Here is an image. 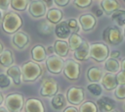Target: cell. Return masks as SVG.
Returning a JSON list of instances; mask_svg holds the SVG:
<instances>
[{
    "mask_svg": "<svg viewBox=\"0 0 125 112\" xmlns=\"http://www.w3.org/2000/svg\"><path fill=\"white\" fill-rule=\"evenodd\" d=\"M2 29L4 32L14 34L22 27V19L16 12H8L2 19Z\"/></svg>",
    "mask_w": 125,
    "mask_h": 112,
    "instance_id": "1",
    "label": "cell"
},
{
    "mask_svg": "<svg viewBox=\"0 0 125 112\" xmlns=\"http://www.w3.org/2000/svg\"><path fill=\"white\" fill-rule=\"evenodd\" d=\"M21 80L22 82L31 83L39 79L43 73L41 66L34 61H27L24 62L21 67Z\"/></svg>",
    "mask_w": 125,
    "mask_h": 112,
    "instance_id": "2",
    "label": "cell"
},
{
    "mask_svg": "<svg viewBox=\"0 0 125 112\" xmlns=\"http://www.w3.org/2000/svg\"><path fill=\"white\" fill-rule=\"evenodd\" d=\"M103 40L109 45H119L123 42V32L116 26L107 27L103 31Z\"/></svg>",
    "mask_w": 125,
    "mask_h": 112,
    "instance_id": "3",
    "label": "cell"
},
{
    "mask_svg": "<svg viewBox=\"0 0 125 112\" xmlns=\"http://www.w3.org/2000/svg\"><path fill=\"white\" fill-rule=\"evenodd\" d=\"M24 96L20 92H13L4 98L5 107L10 112H21L24 105Z\"/></svg>",
    "mask_w": 125,
    "mask_h": 112,
    "instance_id": "4",
    "label": "cell"
},
{
    "mask_svg": "<svg viewBox=\"0 0 125 112\" xmlns=\"http://www.w3.org/2000/svg\"><path fill=\"white\" fill-rule=\"evenodd\" d=\"M109 56V49L105 43L95 42L90 45V57L98 62H104Z\"/></svg>",
    "mask_w": 125,
    "mask_h": 112,
    "instance_id": "5",
    "label": "cell"
},
{
    "mask_svg": "<svg viewBox=\"0 0 125 112\" xmlns=\"http://www.w3.org/2000/svg\"><path fill=\"white\" fill-rule=\"evenodd\" d=\"M62 72L67 80L76 81L80 77V64L72 59H66L64 61Z\"/></svg>",
    "mask_w": 125,
    "mask_h": 112,
    "instance_id": "6",
    "label": "cell"
},
{
    "mask_svg": "<svg viewBox=\"0 0 125 112\" xmlns=\"http://www.w3.org/2000/svg\"><path fill=\"white\" fill-rule=\"evenodd\" d=\"M59 85L55 79L53 78H45L41 83L40 87V95L43 97H53L58 93Z\"/></svg>",
    "mask_w": 125,
    "mask_h": 112,
    "instance_id": "7",
    "label": "cell"
},
{
    "mask_svg": "<svg viewBox=\"0 0 125 112\" xmlns=\"http://www.w3.org/2000/svg\"><path fill=\"white\" fill-rule=\"evenodd\" d=\"M45 65H46L47 70L51 74L58 75V74L62 72L63 65H64V60L62 57H60L56 54H53V55H50L46 58Z\"/></svg>",
    "mask_w": 125,
    "mask_h": 112,
    "instance_id": "8",
    "label": "cell"
},
{
    "mask_svg": "<svg viewBox=\"0 0 125 112\" xmlns=\"http://www.w3.org/2000/svg\"><path fill=\"white\" fill-rule=\"evenodd\" d=\"M85 97L84 88L80 86H71L67 89L66 92V100L73 106L80 105Z\"/></svg>",
    "mask_w": 125,
    "mask_h": 112,
    "instance_id": "9",
    "label": "cell"
},
{
    "mask_svg": "<svg viewBox=\"0 0 125 112\" xmlns=\"http://www.w3.org/2000/svg\"><path fill=\"white\" fill-rule=\"evenodd\" d=\"M47 5L42 0H31L28 6V12L33 18H42L46 16L47 13Z\"/></svg>",
    "mask_w": 125,
    "mask_h": 112,
    "instance_id": "10",
    "label": "cell"
},
{
    "mask_svg": "<svg viewBox=\"0 0 125 112\" xmlns=\"http://www.w3.org/2000/svg\"><path fill=\"white\" fill-rule=\"evenodd\" d=\"M79 26L83 31H91L97 26V20L94 15L91 13L82 14L78 19Z\"/></svg>",
    "mask_w": 125,
    "mask_h": 112,
    "instance_id": "11",
    "label": "cell"
},
{
    "mask_svg": "<svg viewBox=\"0 0 125 112\" xmlns=\"http://www.w3.org/2000/svg\"><path fill=\"white\" fill-rule=\"evenodd\" d=\"M24 112H45V106L43 102L38 98H28L24 101Z\"/></svg>",
    "mask_w": 125,
    "mask_h": 112,
    "instance_id": "12",
    "label": "cell"
},
{
    "mask_svg": "<svg viewBox=\"0 0 125 112\" xmlns=\"http://www.w3.org/2000/svg\"><path fill=\"white\" fill-rule=\"evenodd\" d=\"M29 35L23 31H17L12 36V43L18 49H23L29 43Z\"/></svg>",
    "mask_w": 125,
    "mask_h": 112,
    "instance_id": "13",
    "label": "cell"
},
{
    "mask_svg": "<svg viewBox=\"0 0 125 112\" xmlns=\"http://www.w3.org/2000/svg\"><path fill=\"white\" fill-rule=\"evenodd\" d=\"M73 56L77 61H87L90 58V44L87 41L83 40L79 47L73 51Z\"/></svg>",
    "mask_w": 125,
    "mask_h": 112,
    "instance_id": "14",
    "label": "cell"
},
{
    "mask_svg": "<svg viewBox=\"0 0 125 112\" xmlns=\"http://www.w3.org/2000/svg\"><path fill=\"white\" fill-rule=\"evenodd\" d=\"M96 105L101 112H111L115 108V101L108 96H101L98 98Z\"/></svg>",
    "mask_w": 125,
    "mask_h": 112,
    "instance_id": "15",
    "label": "cell"
},
{
    "mask_svg": "<svg viewBox=\"0 0 125 112\" xmlns=\"http://www.w3.org/2000/svg\"><path fill=\"white\" fill-rule=\"evenodd\" d=\"M54 32L56 34V36L60 39H64V38H68L69 35L72 33L71 30L69 29L66 21H62L59 24H57L54 28Z\"/></svg>",
    "mask_w": 125,
    "mask_h": 112,
    "instance_id": "16",
    "label": "cell"
},
{
    "mask_svg": "<svg viewBox=\"0 0 125 112\" xmlns=\"http://www.w3.org/2000/svg\"><path fill=\"white\" fill-rule=\"evenodd\" d=\"M7 76L11 79V81L16 85H20L22 82L21 80V70L18 65H12L6 70Z\"/></svg>",
    "mask_w": 125,
    "mask_h": 112,
    "instance_id": "17",
    "label": "cell"
},
{
    "mask_svg": "<svg viewBox=\"0 0 125 112\" xmlns=\"http://www.w3.org/2000/svg\"><path fill=\"white\" fill-rule=\"evenodd\" d=\"M36 30L40 36L46 37L53 33L54 28H53V25L49 23L47 20H41L36 25Z\"/></svg>",
    "mask_w": 125,
    "mask_h": 112,
    "instance_id": "18",
    "label": "cell"
},
{
    "mask_svg": "<svg viewBox=\"0 0 125 112\" xmlns=\"http://www.w3.org/2000/svg\"><path fill=\"white\" fill-rule=\"evenodd\" d=\"M101 83H102V85L104 86V88H105V90H108V91L115 89V87L118 85L116 83L115 75L112 73L104 74L101 79Z\"/></svg>",
    "mask_w": 125,
    "mask_h": 112,
    "instance_id": "19",
    "label": "cell"
},
{
    "mask_svg": "<svg viewBox=\"0 0 125 112\" xmlns=\"http://www.w3.org/2000/svg\"><path fill=\"white\" fill-rule=\"evenodd\" d=\"M31 58H32V61L37 62V63L45 61L47 58V53H46L45 47L41 44L34 45L31 48Z\"/></svg>",
    "mask_w": 125,
    "mask_h": 112,
    "instance_id": "20",
    "label": "cell"
},
{
    "mask_svg": "<svg viewBox=\"0 0 125 112\" xmlns=\"http://www.w3.org/2000/svg\"><path fill=\"white\" fill-rule=\"evenodd\" d=\"M62 18H63V14L62 10L58 8H51L46 13V20L52 25L59 24L60 22L62 21Z\"/></svg>",
    "mask_w": 125,
    "mask_h": 112,
    "instance_id": "21",
    "label": "cell"
},
{
    "mask_svg": "<svg viewBox=\"0 0 125 112\" xmlns=\"http://www.w3.org/2000/svg\"><path fill=\"white\" fill-rule=\"evenodd\" d=\"M53 46H54V50H55L56 55H58V56H60L62 58L66 57L68 55L69 46H68V43L65 40L58 39V40L55 41Z\"/></svg>",
    "mask_w": 125,
    "mask_h": 112,
    "instance_id": "22",
    "label": "cell"
},
{
    "mask_svg": "<svg viewBox=\"0 0 125 112\" xmlns=\"http://www.w3.org/2000/svg\"><path fill=\"white\" fill-rule=\"evenodd\" d=\"M66 97L62 93L55 94L51 99V105L55 110H62L66 107Z\"/></svg>",
    "mask_w": 125,
    "mask_h": 112,
    "instance_id": "23",
    "label": "cell"
},
{
    "mask_svg": "<svg viewBox=\"0 0 125 112\" xmlns=\"http://www.w3.org/2000/svg\"><path fill=\"white\" fill-rule=\"evenodd\" d=\"M100 6L106 15H110L111 13L119 9V3L117 2V0H102Z\"/></svg>",
    "mask_w": 125,
    "mask_h": 112,
    "instance_id": "24",
    "label": "cell"
},
{
    "mask_svg": "<svg viewBox=\"0 0 125 112\" xmlns=\"http://www.w3.org/2000/svg\"><path fill=\"white\" fill-rule=\"evenodd\" d=\"M14 55L9 49H4L0 54V66L4 68H9L14 65Z\"/></svg>",
    "mask_w": 125,
    "mask_h": 112,
    "instance_id": "25",
    "label": "cell"
},
{
    "mask_svg": "<svg viewBox=\"0 0 125 112\" xmlns=\"http://www.w3.org/2000/svg\"><path fill=\"white\" fill-rule=\"evenodd\" d=\"M103 71L98 67H91L87 71V79L90 83H99L103 77Z\"/></svg>",
    "mask_w": 125,
    "mask_h": 112,
    "instance_id": "26",
    "label": "cell"
},
{
    "mask_svg": "<svg viewBox=\"0 0 125 112\" xmlns=\"http://www.w3.org/2000/svg\"><path fill=\"white\" fill-rule=\"evenodd\" d=\"M104 67L105 71H107V73L116 74V73H118L119 70H120V63L118 62L117 59L108 57V58L104 61Z\"/></svg>",
    "mask_w": 125,
    "mask_h": 112,
    "instance_id": "27",
    "label": "cell"
},
{
    "mask_svg": "<svg viewBox=\"0 0 125 112\" xmlns=\"http://www.w3.org/2000/svg\"><path fill=\"white\" fill-rule=\"evenodd\" d=\"M111 20L118 26V27H124L125 26V10L118 9L110 14Z\"/></svg>",
    "mask_w": 125,
    "mask_h": 112,
    "instance_id": "28",
    "label": "cell"
},
{
    "mask_svg": "<svg viewBox=\"0 0 125 112\" xmlns=\"http://www.w3.org/2000/svg\"><path fill=\"white\" fill-rule=\"evenodd\" d=\"M83 39L81 38V36L76 33V32H72L69 37H68V46H69V50L71 51H74L76 48L79 47V45L82 43Z\"/></svg>",
    "mask_w": 125,
    "mask_h": 112,
    "instance_id": "29",
    "label": "cell"
},
{
    "mask_svg": "<svg viewBox=\"0 0 125 112\" xmlns=\"http://www.w3.org/2000/svg\"><path fill=\"white\" fill-rule=\"evenodd\" d=\"M30 1L31 0H11L10 6L15 11L22 12V11H25L27 9Z\"/></svg>",
    "mask_w": 125,
    "mask_h": 112,
    "instance_id": "30",
    "label": "cell"
},
{
    "mask_svg": "<svg viewBox=\"0 0 125 112\" xmlns=\"http://www.w3.org/2000/svg\"><path fill=\"white\" fill-rule=\"evenodd\" d=\"M78 111L79 112H98V108L96 103H94L93 101H85L80 104Z\"/></svg>",
    "mask_w": 125,
    "mask_h": 112,
    "instance_id": "31",
    "label": "cell"
},
{
    "mask_svg": "<svg viewBox=\"0 0 125 112\" xmlns=\"http://www.w3.org/2000/svg\"><path fill=\"white\" fill-rule=\"evenodd\" d=\"M87 89L88 91L94 95V96H101L102 92H103V87L99 83H90L87 85Z\"/></svg>",
    "mask_w": 125,
    "mask_h": 112,
    "instance_id": "32",
    "label": "cell"
},
{
    "mask_svg": "<svg viewBox=\"0 0 125 112\" xmlns=\"http://www.w3.org/2000/svg\"><path fill=\"white\" fill-rule=\"evenodd\" d=\"M12 84L11 79L7 76L6 73H0V88L6 89L8 88Z\"/></svg>",
    "mask_w": 125,
    "mask_h": 112,
    "instance_id": "33",
    "label": "cell"
},
{
    "mask_svg": "<svg viewBox=\"0 0 125 112\" xmlns=\"http://www.w3.org/2000/svg\"><path fill=\"white\" fill-rule=\"evenodd\" d=\"M114 96L119 99H125V84H118L114 89Z\"/></svg>",
    "mask_w": 125,
    "mask_h": 112,
    "instance_id": "34",
    "label": "cell"
},
{
    "mask_svg": "<svg viewBox=\"0 0 125 112\" xmlns=\"http://www.w3.org/2000/svg\"><path fill=\"white\" fill-rule=\"evenodd\" d=\"M66 23H67V26H68L69 29L71 30V32H76L77 33L79 31L80 27H79V23L77 22V20L71 18V19H68L66 21Z\"/></svg>",
    "mask_w": 125,
    "mask_h": 112,
    "instance_id": "35",
    "label": "cell"
},
{
    "mask_svg": "<svg viewBox=\"0 0 125 112\" xmlns=\"http://www.w3.org/2000/svg\"><path fill=\"white\" fill-rule=\"evenodd\" d=\"M92 2H93V0H74L73 5H75L77 8L85 9V8L89 7L92 4Z\"/></svg>",
    "mask_w": 125,
    "mask_h": 112,
    "instance_id": "36",
    "label": "cell"
},
{
    "mask_svg": "<svg viewBox=\"0 0 125 112\" xmlns=\"http://www.w3.org/2000/svg\"><path fill=\"white\" fill-rule=\"evenodd\" d=\"M115 79H116L117 84H125V72L119 71L118 73H116Z\"/></svg>",
    "mask_w": 125,
    "mask_h": 112,
    "instance_id": "37",
    "label": "cell"
},
{
    "mask_svg": "<svg viewBox=\"0 0 125 112\" xmlns=\"http://www.w3.org/2000/svg\"><path fill=\"white\" fill-rule=\"evenodd\" d=\"M103 14H104V11L102 10L101 7H99V6H94L93 7V9H92V15H95V17L100 18V17L103 16Z\"/></svg>",
    "mask_w": 125,
    "mask_h": 112,
    "instance_id": "38",
    "label": "cell"
},
{
    "mask_svg": "<svg viewBox=\"0 0 125 112\" xmlns=\"http://www.w3.org/2000/svg\"><path fill=\"white\" fill-rule=\"evenodd\" d=\"M11 4V0H0V9L2 11H6Z\"/></svg>",
    "mask_w": 125,
    "mask_h": 112,
    "instance_id": "39",
    "label": "cell"
},
{
    "mask_svg": "<svg viewBox=\"0 0 125 112\" xmlns=\"http://www.w3.org/2000/svg\"><path fill=\"white\" fill-rule=\"evenodd\" d=\"M70 0H54L55 4L59 7H65L66 5H68Z\"/></svg>",
    "mask_w": 125,
    "mask_h": 112,
    "instance_id": "40",
    "label": "cell"
},
{
    "mask_svg": "<svg viewBox=\"0 0 125 112\" xmlns=\"http://www.w3.org/2000/svg\"><path fill=\"white\" fill-rule=\"evenodd\" d=\"M120 55H121V53H120V51H119V50H112V51L109 53V56H108V57H110V58H114V59H117V58H119V57H120Z\"/></svg>",
    "mask_w": 125,
    "mask_h": 112,
    "instance_id": "41",
    "label": "cell"
},
{
    "mask_svg": "<svg viewBox=\"0 0 125 112\" xmlns=\"http://www.w3.org/2000/svg\"><path fill=\"white\" fill-rule=\"evenodd\" d=\"M62 112H79V111H78V109H77L75 106L71 105V106H66V107L63 109Z\"/></svg>",
    "mask_w": 125,
    "mask_h": 112,
    "instance_id": "42",
    "label": "cell"
},
{
    "mask_svg": "<svg viewBox=\"0 0 125 112\" xmlns=\"http://www.w3.org/2000/svg\"><path fill=\"white\" fill-rule=\"evenodd\" d=\"M45 49H46V53H47V54L53 55V54L55 53V50H54V46H52V45H49V46H47V48H45Z\"/></svg>",
    "mask_w": 125,
    "mask_h": 112,
    "instance_id": "43",
    "label": "cell"
},
{
    "mask_svg": "<svg viewBox=\"0 0 125 112\" xmlns=\"http://www.w3.org/2000/svg\"><path fill=\"white\" fill-rule=\"evenodd\" d=\"M121 71H123V72H125V58L122 60V62H121Z\"/></svg>",
    "mask_w": 125,
    "mask_h": 112,
    "instance_id": "44",
    "label": "cell"
},
{
    "mask_svg": "<svg viewBox=\"0 0 125 112\" xmlns=\"http://www.w3.org/2000/svg\"><path fill=\"white\" fill-rule=\"evenodd\" d=\"M0 112H10L5 106H0Z\"/></svg>",
    "mask_w": 125,
    "mask_h": 112,
    "instance_id": "45",
    "label": "cell"
},
{
    "mask_svg": "<svg viewBox=\"0 0 125 112\" xmlns=\"http://www.w3.org/2000/svg\"><path fill=\"white\" fill-rule=\"evenodd\" d=\"M46 5H52V3H53V1L54 0H42Z\"/></svg>",
    "mask_w": 125,
    "mask_h": 112,
    "instance_id": "46",
    "label": "cell"
},
{
    "mask_svg": "<svg viewBox=\"0 0 125 112\" xmlns=\"http://www.w3.org/2000/svg\"><path fill=\"white\" fill-rule=\"evenodd\" d=\"M4 102V96H3V94L0 92V106H1V104Z\"/></svg>",
    "mask_w": 125,
    "mask_h": 112,
    "instance_id": "47",
    "label": "cell"
},
{
    "mask_svg": "<svg viewBox=\"0 0 125 112\" xmlns=\"http://www.w3.org/2000/svg\"><path fill=\"white\" fill-rule=\"evenodd\" d=\"M4 50V46H3V43L0 41V54H1V52Z\"/></svg>",
    "mask_w": 125,
    "mask_h": 112,
    "instance_id": "48",
    "label": "cell"
},
{
    "mask_svg": "<svg viewBox=\"0 0 125 112\" xmlns=\"http://www.w3.org/2000/svg\"><path fill=\"white\" fill-rule=\"evenodd\" d=\"M3 16H4V15H3V11H2L1 9H0V23L2 22V19H3Z\"/></svg>",
    "mask_w": 125,
    "mask_h": 112,
    "instance_id": "49",
    "label": "cell"
},
{
    "mask_svg": "<svg viewBox=\"0 0 125 112\" xmlns=\"http://www.w3.org/2000/svg\"><path fill=\"white\" fill-rule=\"evenodd\" d=\"M123 36H124V39H125V26H124V29H123Z\"/></svg>",
    "mask_w": 125,
    "mask_h": 112,
    "instance_id": "50",
    "label": "cell"
},
{
    "mask_svg": "<svg viewBox=\"0 0 125 112\" xmlns=\"http://www.w3.org/2000/svg\"><path fill=\"white\" fill-rule=\"evenodd\" d=\"M111 112H118V111H116V110H113V111H111Z\"/></svg>",
    "mask_w": 125,
    "mask_h": 112,
    "instance_id": "51",
    "label": "cell"
},
{
    "mask_svg": "<svg viewBox=\"0 0 125 112\" xmlns=\"http://www.w3.org/2000/svg\"><path fill=\"white\" fill-rule=\"evenodd\" d=\"M124 108H125V104H124Z\"/></svg>",
    "mask_w": 125,
    "mask_h": 112,
    "instance_id": "52",
    "label": "cell"
},
{
    "mask_svg": "<svg viewBox=\"0 0 125 112\" xmlns=\"http://www.w3.org/2000/svg\"><path fill=\"white\" fill-rule=\"evenodd\" d=\"M123 1H124V2H125V0H123Z\"/></svg>",
    "mask_w": 125,
    "mask_h": 112,
    "instance_id": "53",
    "label": "cell"
}]
</instances>
